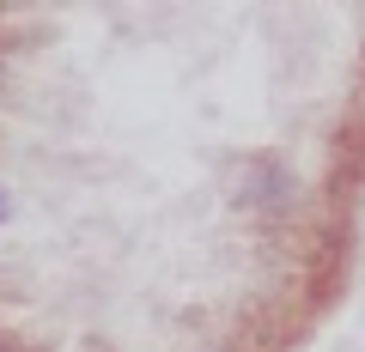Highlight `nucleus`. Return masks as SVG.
Masks as SVG:
<instances>
[{"mask_svg":"<svg viewBox=\"0 0 365 352\" xmlns=\"http://www.w3.org/2000/svg\"><path fill=\"white\" fill-rule=\"evenodd\" d=\"M244 201H256V207H287L292 201V176L280 164H250L244 170Z\"/></svg>","mask_w":365,"mask_h":352,"instance_id":"f257e3e1","label":"nucleus"},{"mask_svg":"<svg viewBox=\"0 0 365 352\" xmlns=\"http://www.w3.org/2000/svg\"><path fill=\"white\" fill-rule=\"evenodd\" d=\"M6 213H13V195H6V188H0V219H6Z\"/></svg>","mask_w":365,"mask_h":352,"instance_id":"f03ea898","label":"nucleus"}]
</instances>
